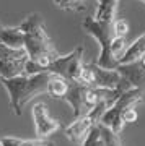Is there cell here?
Wrapping results in <instances>:
<instances>
[{"label": "cell", "instance_id": "1", "mask_svg": "<svg viewBox=\"0 0 145 146\" xmlns=\"http://www.w3.org/2000/svg\"><path fill=\"white\" fill-rule=\"evenodd\" d=\"M20 29L25 36V50L28 54V58L41 65L46 72L47 65L54 62L57 57H60V54L57 52L47 34L41 13H30L20 25Z\"/></svg>", "mask_w": 145, "mask_h": 146}, {"label": "cell", "instance_id": "2", "mask_svg": "<svg viewBox=\"0 0 145 146\" xmlns=\"http://www.w3.org/2000/svg\"><path fill=\"white\" fill-rule=\"evenodd\" d=\"M51 73H38V75H20L15 78L0 80L10 98V109L20 117L25 110V106L38 96L47 94V83L51 80Z\"/></svg>", "mask_w": 145, "mask_h": 146}, {"label": "cell", "instance_id": "3", "mask_svg": "<svg viewBox=\"0 0 145 146\" xmlns=\"http://www.w3.org/2000/svg\"><path fill=\"white\" fill-rule=\"evenodd\" d=\"M82 28L85 29L87 34L95 37L99 44V55L96 60V65L101 68H108V70H116L117 62L111 55V41L116 36L113 29V23H104V21L95 20L93 16H88L83 20Z\"/></svg>", "mask_w": 145, "mask_h": 146}, {"label": "cell", "instance_id": "4", "mask_svg": "<svg viewBox=\"0 0 145 146\" xmlns=\"http://www.w3.org/2000/svg\"><path fill=\"white\" fill-rule=\"evenodd\" d=\"M142 102H144V98H142L140 91L135 89V88H130L129 91H126L122 96H119V98L106 109V112L103 114V119L99 122V125L106 127V128H109V130H113L114 133L119 135L121 131H122V128H124L122 114H124L127 109L135 107L137 104H142Z\"/></svg>", "mask_w": 145, "mask_h": 146}, {"label": "cell", "instance_id": "5", "mask_svg": "<svg viewBox=\"0 0 145 146\" xmlns=\"http://www.w3.org/2000/svg\"><path fill=\"white\" fill-rule=\"evenodd\" d=\"M108 107H109V102L106 99H103L91 112L85 114L83 117L75 119L68 127H65V128H64V135L67 136L72 143L80 145V143L87 138V135L91 131V128L99 125V122L103 119V114L106 112Z\"/></svg>", "mask_w": 145, "mask_h": 146}, {"label": "cell", "instance_id": "6", "mask_svg": "<svg viewBox=\"0 0 145 146\" xmlns=\"http://www.w3.org/2000/svg\"><path fill=\"white\" fill-rule=\"evenodd\" d=\"M83 52H85L83 46L75 47L72 52L60 55L54 62L49 63L46 72L51 75H56V76H60L67 81H78L83 68Z\"/></svg>", "mask_w": 145, "mask_h": 146}, {"label": "cell", "instance_id": "7", "mask_svg": "<svg viewBox=\"0 0 145 146\" xmlns=\"http://www.w3.org/2000/svg\"><path fill=\"white\" fill-rule=\"evenodd\" d=\"M28 54L25 49H11L0 44V80L15 78L25 73Z\"/></svg>", "mask_w": 145, "mask_h": 146}, {"label": "cell", "instance_id": "8", "mask_svg": "<svg viewBox=\"0 0 145 146\" xmlns=\"http://www.w3.org/2000/svg\"><path fill=\"white\" fill-rule=\"evenodd\" d=\"M33 122L36 138H49L57 130H60V122L49 115L44 102H36L33 106Z\"/></svg>", "mask_w": 145, "mask_h": 146}, {"label": "cell", "instance_id": "9", "mask_svg": "<svg viewBox=\"0 0 145 146\" xmlns=\"http://www.w3.org/2000/svg\"><path fill=\"white\" fill-rule=\"evenodd\" d=\"M119 75L124 80H127L132 88L139 89L142 98L145 102V65L142 62H134V63H127V65H117L116 68Z\"/></svg>", "mask_w": 145, "mask_h": 146}, {"label": "cell", "instance_id": "10", "mask_svg": "<svg viewBox=\"0 0 145 146\" xmlns=\"http://www.w3.org/2000/svg\"><path fill=\"white\" fill-rule=\"evenodd\" d=\"M0 44L11 49H25V36L20 26H5L0 23Z\"/></svg>", "mask_w": 145, "mask_h": 146}, {"label": "cell", "instance_id": "11", "mask_svg": "<svg viewBox=\"0 0 145 146\" xmlns=\"http://www.w3.org/2000/svg\"><path fill=\"white\" fill-rule=\"evenodd\" d=\"M144 55H145V34H142L134 42H130V46H127L124 55L119 58L117 65H127V63L139 62Z\"/></svg>", "mask_w": 145, "mask_h": 146}, {"label": "cell", "instance_id": "12", "mask_svg": "<svg viewBox=\"0 0 145 146\" xmlns=\"http://www.w3.org/2000/svg\"><path fill=\"white\" fill-rule=\"evenodd\" d=\"M117 2L119 0H98L95 20L104 21V23H114L116 20V11H117Z\"/></svg>", "mask_w": 145, "mask_h": 146}, {"label": "cell", "instance_id": "13", "mask_svg": "<svg viewBox=\"0 0 145 146\" xmlns=\"http://www.w3.org/2000/svg\"><path fill=\"white\" fill-rule=\"evenodd\" d=\"M68 91V81L67 80L60 78V76H56L52 75L49 83H47V94L56 98V99H64L65 94Z\"/></svg>", "mask_w": 145, "mask_h": 146}, {"label": "cell", "instance_id": "14", "mask_svg": "<svg viewBox=\"0 0 145 146\" xmlns=\"http://www.w3.org/2000/svg\"><path fill=\"white\" fill-rule=\"evenodd\" d=\"M54 3L64 11H83L87 8L85 0H54Z\"/></svg>", "mask_w": 145, "mask_h": 146}, {"label": "cell", "instance_id": "15", "mask_svg": "<svg viewBox=\"0 0 145 146\" xmlns=\"http://www.w3.org/2000/svg\"><path fill=\"white\" fill-rule=\"evenodd\" d=\"M126 49H127V41H126V37L114 36L113 41H111V55L114 57L116 62H119V58L124 55Z\"/></svg>", "mask_w": 145, "mask_h": 146}, {"label": "cell", "instance_id": "16", "mask_svg": "<svg viewBox=\"0 0 145 146\" xmlns=\"http://www.w3.org/2000/svg\"><path fill=\"white\" fill-rule=\"evenodd\" d=\"M77 146H104L103 136H101V131H99V125L91 128V131L87 135V138Z\"/></svg>", "mask_w": 145, "mask_h": 146}, {"label": "cell", "instance_id": "17", "mask_svg": "<svg viewBox=\"0 0 145 146\" xmlns=\"http://www.w3.org/2000/svg\"><path fill=\"white\" fill-rule=\"evenodd\" d=\"M99 131H101V136H103L104 146H122L119 135L114 133L113 130H109V128H106V127L99 125Z\"/></svg>", "mask_w": 145, "mask_h": 146}, {"label": "cell", "instance_id": "18", "mask_svg": "<svg viewBox=\"0 0 145 146\" xmlns=\"http://www.w3.org/2000/svg\"><path fill=\"white\" fill-rule=\"evenodd\" d=\"M113 29H114V34L117 37H126L129 34V23L124 18H117L113 23Z\"/></svg>", "mask_w": 145, "mask_h": 146}, {"label": "cell", "instance_id": "19", "mask_svg": "<svg viewBox=\"0 0 145 146\" xmlns=\"http://www.w3.org/2000/svg\"><path fill=\"white\" fill-rule=\"evenodd\" d=\"M20 146H54L49 138H33V140H23Z\"/></svg>", "mask_w": 145, "mask_h": 146}, {"label": "cell", "instance_id": "20", "mask_svg": "<svg viewBox=\"0 0 145 146\" xmlns=\"http://www.w3.org/2000/svg\"><path fill=\"white\" fill-rule=\"evenodd\" d=\"M137 119H139V114H137V110H135V107H130V109H127L122 114V123H134V122H137Z\"/></svg>", "mask_w": 145, "mask_h": 146}, {"label": "cell", "instance_id": "21", "mask_svg": "<svg viewBox=\"0 0 145 146\" xmlns=\"http://www.w3.org/2000/svg\"><path fill=\"white\" fill-rule=\"evenodd\" d=\"M23 138H16V136H2L0 138V146H20Z\"/></svg>", "mask_w": 145, "mask_h": 146}, {"label": "cell", "instance_id": "22", "mask_svg": "<svg viewBox=\"0 0 145 146\" xmlns=\"http://www.w3.org/2000/svg\"><path fill=\"white\" fill-rule=\"evenodd\" d=\"M142 2H144V3H145V0H142Z\"/></svg>", "mask_w": 145, "mask_h": 146}]
</instances>
